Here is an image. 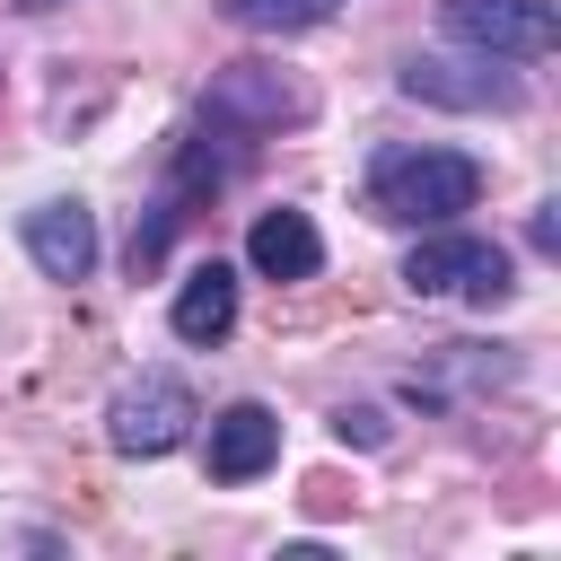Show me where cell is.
<instances>
[{"mask_svg":"<svg viewBox=\"0 0 561 561\" xmlns=\"http://www.w3.org/2000/svg\"><path fill=\"white\" fill-rule=\"evenodd\" d=\"M482 202V167L465 149H377L368 158V210L394 228H447Z\"/></svg>","mask_w":561,"mask_h":561,"instance_id":"6da1fadb","label":"cell"},{"mask_svg":"<svg viewBox=\"0 0 561 561\" xmlns=\"http://www.w3.org/2000/svg\"><path fill=\"white\" fill-rule=\"evenodd\" d=\"M193 421H202V403H193V386L184 377H167V368H149L140 386H123L114 394V412H105V438H114V456H175L184 438H193Z\"/></svg>","mask_w":561,"mask_h":561,"instance_id":"7a4b0ae2","label":"cell"},{"mask_svg":"<svg viewBox=\"0 0 561 561\" xmlns=\"http://www.w3.org/2000/svg\"><path fill=\"white\" fill-rule=\"evenodd\" d=\"M438 26L465 53H491V61H543L561 44L552 0H438Z\"/></svg>","mask_w":561,"mask_h":561,"instance_id":"3957f363","label":"cell"},{"mask_svg":"<svg viewBox=\"0 0 561 561\" xmlns=\"http://www.w3.org/2000/svg\"><path fill=\"white\" fill-rule=\"evenodd\" d=\"M403 289L412 298H508L517 280H508V254L491 245V237H465V228H438V237H421L412 245V263H403Z\"/></svg>","mask_w":561,"mask_h":561,"instance_id":"277c9868","label":"cell"},{"mask_svg":"<svg viewBox=\"0 0 561 561\" xmlns=\"http://www.w3.org/2000/svg\"><path fill=\"white\" fill-rule=\"evenodd\" d=\"M403 96L456 105V114H508V105H517V79H508L491 53H412V61H403Z\"/></svg>","mask_w":561,"mask_h":561,"instance_id":"5b68a950","label":"cell"},{"mask_svg":"<svg viewBox=\"0 0 561 561\" xmlns=\"http://www.w3.org/2000/svg\"><path fill=\"white\" fill-rule=\"evenodd\" d=\"M202 465H210V482H254V473H272V465H280V412H272V403H228V412L210 421Z\"/></svg>","mask_w":561,"mask_h":561,"instance_id":"8992f818","label":"cell"},{"mask_svg":"<svg viewBox=\"0 0 561 561\" xmlns=\"http://www.w3.org/2000/svg\"><path fill=\"white\" fill-rule=\"evenodd\" d=\"M18 237H26V254H35L44 280H88L96 272V219L79 202H35Z\"/></svg>","mask_w":561,"mask_h":561,"instance_id":"52a82bcc","label":"cell"},{"mask_svg":"<svg viewBox=\"0 0 561 561\" xmlns=\"http://www.w3.org/2000/svg\"><path fill=\"white\" fill-rule=\"evenodd\" d=\"M245 263H254L263 280H316V272H324V237H316L307 210H254Z\"/></svg>","mask_w":561,"mask_h":561,"instance_id":"ba28073f","label":"cell"},{"mask_svg":"<svg viewBox=\"0 0 561 561\" xmlns=\"http://www.w3.org/2000/svg\"><path fill=\"white\" fill-rule=\"evenodd\" d=\"M167 324H175V342H228L237 333V272L228 263H193L184 280H175V307H167Z\"/></svg>","mask_w":561,"mask_h":561,"instance_id":"9c48e42d","label":"cell"},{"mask_svg":"<svg viewBox=\"0 0 561 561\" xmlns=\"http://www.w3.org/2000/svg\"><path fill=\"white\" fill-rule=\"evenodd\" d=\"M210 114H245V123H298V114H307V96H298V88H280V79H263V70H228V79L210 88Z\"/></svg>","mask_w":561,"mask_h":561,"instance_id":"30bf717a","label":"cell"},{"mask_svg":"<svg viewBox=\"0 0 561 561\" xmlns=\"http://www.w3.org/2000/svg\"><path fill=\"white\" fill-rule=\"evenodd\" d=\"M342 0H228V18L245 26V35H307V26H324Z\"/></svg>","mask_w":561,"mask_h":561,"instance_id":"8fae6325","label":"cell"},{"mask_svg":"<svg viewBox=\"0 0 561 561\" xmlns=\"http://www.w3.org/2000/svg\"><path fill=\"white\" fill-rule=\"evenodd\" d=\"M333 430H342V438H359V447H377V438H386V421H377L368 403H342V412H333Z\"/></svg>","mask_w":561,"mask_h":561,"instance_id":"7c38bea8","label":"cell"},{"mask_svg":"<svg viewBox=\"0 0 561 561\" xmlns=\"http://www.w3.org/2000/svg\"><path fill=\"white\" fill-rule=\"evenodd\" d=\"M526 237H535V245H543V254H552V245H561V219H552V202H535V228H526Z\"/></svg>","mask_w":561,"mask_h":561,"instance_id":"4fadbf2b","label":"cell"},{"mask_svg":"<svg viewBox=\"0 0 561 561\" xmlns=\"http://www.w3.org/2000/svg\"><path fill=\"white\" fill-rule=\"evenodd\" d=\"M18 9H70V0H18Z\"/></svg>","mask_w":561,"mask_h":561,"instance_id":"5bb4252c","label":"cell"}]
</instances>
